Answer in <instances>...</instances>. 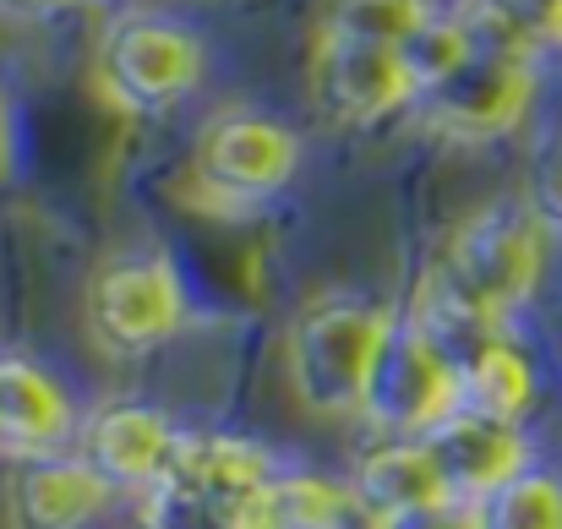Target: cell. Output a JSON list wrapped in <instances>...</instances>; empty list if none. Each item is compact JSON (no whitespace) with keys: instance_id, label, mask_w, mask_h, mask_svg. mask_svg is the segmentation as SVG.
<instances>
[{"instance_id":"6da1fadb","label":"cell","mask_w":562,"mask_h":529,"mask_svg":"<svg viewBox=\"0 0 562 529\" xmlns=\"http://www.w3.org/2000/svg\"><path fill=\"white\" fill-rule=\"evenodd\" d=\"M547 273V224L530 202H492L481 213H470L442 257V284L453 295H464L470 306H481L486 317H508L514 306H525L536 295Z\"/></svg>"},{"instance_id":"7a4b0ae2","label":"cell","mask_w":562,"mask_h":529,"mask_svg":"<svg viewBox=\"0 0 562 529\" xmlns=\"http://www.w3.org/2000/svg\"><path fill=\"white\" fill-rule=\"evenodd\" d=\"M387 323L393 317H382L361 301H323V306L301 312L290 339H284V371H290L301 409L361 415Z\"/></svg>"},{"instance_id":"3957f363","label":"cell","mask_w":562,"mask_h":529,"mask_svg":"<svg viewBox=\"0 0 562 529\" xmlns=\"http://www.w3.org/2000/svg\"><path fill=\"white\" fill-rule=\"evenodd\" d=\"M459 409H464V376L409 317H393L376 350L361 415L387 437H431Z\"/></svg>"},{"instance_id":"277c9868","label":"cell","mask_w":562,"mask_h":529,"mask_svg":"<svg viewBox=\"0 0 562 529\" xmlns=\"http://www.w3.org/2000/svg\"><path fill=\"white\" fill-rule=\"evenodd\" d=\"M99 82L121 110H165L202 82V44L170 16H121L99 44Z\"/></svg>"},{"instance_id":"5b68a950","label":"cell","mask_w":562,"mask_h":529,"mask_svg":"<svg viewBox=\"0 0 562 529\" xmlns=\"http://www.w3.org/2000/svg\"><path fill=\"white\" fill-rule=\"evenodd\" d=\"M426 99V121L459 143H492L508 137L536 99V66L519 55H492L475 49L448 82H437Z\"/></svg>"},{"instance_id":"8992f818","label":"cell","mask_w":562,"mask_h":529,"mask_svg":"<svg viewBox=\"0 0 562 529\" xmlns=\"http://www.w3.org/2000/svg\"><path fill=\"white\" fill-rule=\"evenodd\" d=\"M301 165V137L268 115H218L196 137V180L229 202H262L284 191Z\"/></svg>"},{"instance_id":"52a82bcc","label":"cell","mask_w":562,"mask_h":529,"mask_svg":"<svg viewBox=\"0 0 562 529\" xmlns=\"http://www.w3.org/2000/svg\"><path fill=\"white\" fill-rule=\"evenodd\" d=\"M279 481L273 459L246 442V437H181L165 481L154 492H170L181 503H196L207 514H218L224 525L246 529L251 508L262 503V492Z\"/></svg>"},{"instance_id":"ba28073f","label":"cell","mask_w":562,"mask_h":529,"mask_svg":"<svg viewBox=\"0 0 562 529\" xmlns=\"http://www.w3.org/2000/svg\"><path fill=\"white\" fill-rule=\"evenodd\" d=\"M312 88H317L323 110L345 126H372L382 115L404 110L409 99H420L398 49L361 44V38H328V33H317Z\"/></svg>"},{"instance_id":"9c48e42d","label":"cell","mask_w":562,"mask_h":529,"mask_svg":"<svg viewBox=\"0 0 562 529\" xmlns=\"http://www.w3.org/2000/svg\"><path fill=\"white\" fill-rule=\"evenodd\" d=\"M187 323V295L176 268L143 257V262H115L93 279V328L115 350H154L176 339Z\"/></svg>"},{"instance_id":"30bf717a","label":"cell","mask_w":562,"mask_h":529,"mask_svg":"<svg viewBox=\"0 0 562 529\" xmlns=\"http://www.w3.org/2000/svg\"><path fill=\"white\" fill-rule=\"evenodd\" d=\"M420 442L431 448L448 497H459V503H486V497H497L508 481H519L530 470L525 431L514 420H497V415H481V409L448 415Z\"/></svg>"},{"instance_id":"8fae6325","label":"cell","mask_w":562,"mask_h":529,"mask_svg":"<svg viewBox=\"0 0 562 529\" xmlns=\"http://www.w3.org/2000/svg\"><path fill=\"white\" fill-rule=\"evenodd\" d=\"M181 426L154 409V404H110L93 415L88 437H82V459L110 481V486H137L154 492L181 448Z\"/></svg>"},{"instance_id":"7c38bea8","label":"cell","mask_w":562,"mask_h":529,"mask_svg":"<svg viewBox=\"0 0 562 529\" xmlns=\"http://www.w3.org/2000/svg\"><path fill=\"white\" fill-rule=\"evenodd\" d=\"M11 525L16 529H82L110 503V481L88 459H55L38 453L11 475Z\"/></svg>"},{"instance_id":"4fadbf2b","label":"cell","mask_w":562,"mask_h":529,"mask_svg":"<svg viewBox=\"0 0 562 529\" xmlns=\"http://www.w3.org/2000/svg\"><path fill=\"white\" fill-rule=\"evenodd\" d=\"M356 497L372 514V525H382L393 514L442 503L448 486H442V470H437V459H431V448L420 437H393V442L372 448L356 464Z\"/></svg>"},{"instance_id":"5bb4252c","label":"cell","mask_w":562,"mask_h":529,"mask_svg":"<svg viewBox=\"0 0 562 529\" xmlns=\"http://www.w3.org/2000/svg\"><path fill=\"white\" fill-rule=\"evenodd\" d=\"M71 431V404L60 382L33 360H0V442L38 459Z\"/></svg>"},{"instance_id":"9a60e30c","label":"cell","mask_w":562,"mask_h":529,"mask_svg":"<svg viewBox=\"0 0 562 529\" xmlns=\"http://www.w3.org/2000/svg\"><path fill=\"white\" fill-rule=\"evenodd\" d=\"M409 323L442 350V360H448L459 376H464V365L486 350V345L503 339V334H497V317H486L481 306H470L464 295H453L442 279L426 284V295H420V306L409 312Z\"/></svg>"},{"instance_id":"2e32d148","label":"cell","mask_w":562,"mask_h":529,"mask_svg":"<svg viewBox=\"0 0 562 529\" xmlns=\"http://www.w3.org/2000/svg\"><path fill=\"white\" fill-rule=\"evenodd\" d=\"M530 398H536V371L508 339L486 345L464 365V409H481V415H497V420L519 426Z\"/></svg>"},{"instance_id":"e0dca14e","label":"cell","mask_w":562,"mask_h":529,"mask_svg":"<svg viewBox=\"0 0 562 529\" xmlns=\"http://www.w3.org/2000/svg\"><path fill=\"white\" fill-rule=\"evenodd\" d=\"M437 11L426 0H328L323 5V33L328 38H361L398 49L409 33H420Z\"/></svg>"},{"instance_id":"ac0fdd59","label":"cell","mask_w":562,"mask_h":529,"mask_svg":"<svg viewBox=\"0 0 562 529\" xmlns=\"http://www.w3.org/2000/svg\"><path fill=\"white\" fill-rule=\"evenodd\" d=\"M481 529H562V475L525 470L481 503Z\"/></svg>"},{"instance_id":"d6986e66","label":"cell","mask_w":562,"mask_h":529,"mask_svg":"<svg viewBox=\"0 0 562 529\" xmlns=\"http://www.w3.org/2000/svg\"><path fill=\"white\" fill-rule=\"evenodd\" d=\"M398 55H404V66H409L415 88H420V93H431L437 82H448V77L475 55V38H470L464 16H431L420 33H409V38L398 44Z\"/></svg>"},{"instance_id":"ffe728a7","label":"cell","mask_w":562,"mask_h":529,"mask_svg":"<svg viewBox=\"0 0 562 529\" xmlns=\"http://www.w3.org/2000/svg\"><path fill=\"white\" fill-rule=\"evenodd\" d=\"M376 529H481V503H459V497H442L431 508H409V514H393Z\"/></svg>"},{"instance_id":"44dd1931","label":"cell","mask_w":562,"mask_h":529,"mask_svg":"<svg viewBox=\"0 0 562 529\" xmlns=\"http://www.w3.org/2000/svg\"><path fill=\"white\" fill-rule=\"evenodd\" d=\"M530 207L541 213L547 229H562V143L536 159V176H530Z\"/></svg>"},{"instance_id":"7402d4cb","label":"cell","mask_w":562,"mask_h":529,"mask_svg":"<svg viewBox=\"0 0 562 529\" xmlns=\"http://www.w3.org/2000/svg\"><path fill=\"white\" fill-rule=\"evenodd\" d=\"M22 11H66V5H82V0H11Z\"/></svg>"},{"instance_id":"603a6c76","label":"cell","mask_w":562,"mask_h":529,"mask_svg":"<svg viewBox=\"0 0 562 529\" xmlns=\"http://www.w3.org/2000/svg\"><path fill=\"white\" fill-rule=\"evenodd\" d=\"M5 154H11V143H5V115H0V176H5Z\"/></svg>"},{"instance_id":"cb8c5ba5","label":"cell","mask_w":562,"mask_h":529,"mask_svg":"<svg viewBox=\"0 0 562 529\" xmlns=\"http://www.w3.org/2000/svg\"><path fill=\"white\" fill-rule=\"evenodd\" d=\"M143 529H148V525H143Z\"/></svg>"}]
</instances>
